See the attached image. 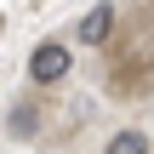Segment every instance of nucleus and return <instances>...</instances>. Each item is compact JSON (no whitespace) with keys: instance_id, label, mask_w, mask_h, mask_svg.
Masks as SVG:
<instances>
[{"instance_id":"f257e3e1","label":"nucleus","mask_w":154,"mask_h":154,"mask_svg":"<svg viewBox=\"0 0 154 154\" xmlns=\"http://www.w3.org/2000/svg\"><path fill=\"white\" fill-rule=\"evenodd\" d=\"M69 69H74V51L63 40H40L29 51V80L34 86H57V80H69Z\"/></svg>"},{"instance_id":"7ed1b4c3","label":"nucleus","mask_w":154,"mask_h":154,"mask_svg":"<svg viewBox=\"0 0 154 154\" xmlns=\"http://www.w3.org/2000/svg\"><path fill=\"white\" fill-rule=\"evenodd\" d=\"M103 154H149V137H143L137 126H126V131L109 137V149H103Z\"/></svg>"},{"instance_id":"20e7f679","label":"nucleus","mask_w":154,"mask_h":154,"mask_svg":"<svg viewBox=\"0 0 154 154\" xmlns=\"http://www.w3.org/2000/svg\"><path fill=\"white\" fill-rule=\"evenodd\" d=\"M34 126H40V109H34V103H17V109H11V131H17V137H34Z\"/></svg>"},{"instance_id":"f03ea898","label":"nucleus","mask_w":154,"mask_h":154,"mask_svg":"<svg viewBox=\"0 0 154 154\" xmlns=\"http://www.w3.org/2000/svg\"><path fill=\"white\" fill-rule=\"evenodd\" d=\"M74 34H80L86 46H103V40L114 34V6H109V0H97V6L80 17V29H74Z\"/></svg>"}]
</instances>
